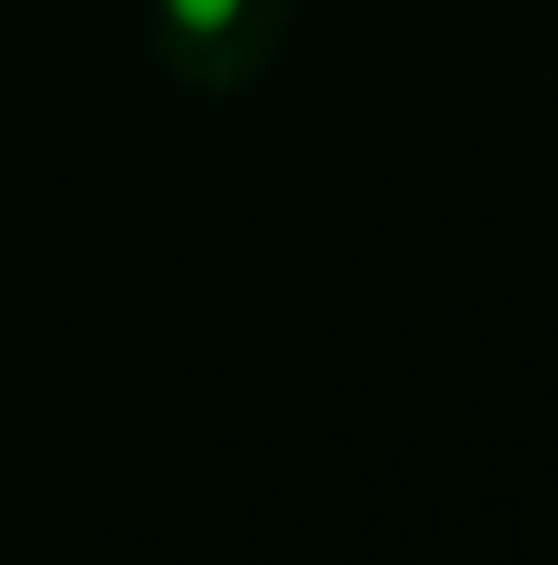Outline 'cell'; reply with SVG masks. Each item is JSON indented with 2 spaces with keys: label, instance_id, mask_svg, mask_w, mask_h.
Returning <instances> with one entry per match:
<instances>
[{
  "label": "cell",
  "instance_id": "1",
  "mask_svg": "<svg viewBox=\"0 0 558 565\" xmlns=\"http://www.w3.org/2000/svg\"><path fill=\"white\" fill-rule=\"evenodd\" d=\"M289 0H151V53L191 93H244L270 73Z\"/></svg>",
  "mask_w": 558,
  "mask_h": 565
}]
</instances>
